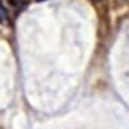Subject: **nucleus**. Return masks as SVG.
Instances as JSON below:
<instances>
[{
	"label": "nucleus",
	"instance_id": "1",
	"mask_svg": "<svg viewBox=\"0 0 129 129\" xmlns=\"http://www.w3.org/2000/svg\"><path fill=\"white\" fill-rule=\"evenodd\" d=\"M7 19H8V12H7L5 7L3 5V3L0 2V22H4Z\"/></svg>",
	"mask_w": 129,
	"mask_h": 129
},
{
	"label": "nucleus",
	"instance_id": "2",
	"mask_svg": "<svg viewBox=\"0 0 129 129\" xmlns=\"http://www.w3.org/2000/svg\"><path fill=\"white\" fill-rule=\"evenodd\" d=\"M38 2H45V0H38Z\"/></svg>",
	"mask_w": 129,
	"mask_h": 129
},
{
	"label": "nucleus",
	"instance_id": "3",
	"mask_svg": "<svg viewBox=\"0 0 129 129\" xmlns=\"http://www.w3.org/2000/svg\"><path fill=\"white\" fill-rule=\"evenodd\" d=\"M93 2H100V0H93Z\"/></svg>",
	"mask_w": 129,
	"mask_h": 129
}]
</instances>
